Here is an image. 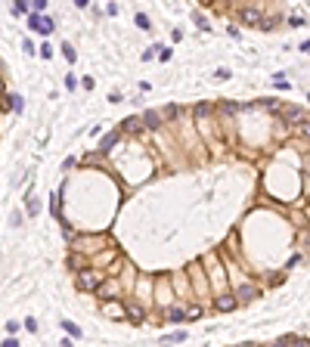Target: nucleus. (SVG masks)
I'll return each mask as SVG.
<instances>
[{"mask_svg":"<svg viewBox=\"0 0 310 347\" xmlns=\"http://www.w3.org/2000/svg\"><path fill=\"white\" fill-rule=\"evenodd\" d=\"M236 298H233V294H220V298H217V310H233L236 307Z\"/></svg>","mask_w":310,"mask_h":347,"instance_id":"nucleus-6","label":"nucleus"},{"mask_svg":"<svg viewBox=\"0 0 310 347\" xmlns=\"http://www.w3.org/2000/svg\"><path fill=\"white\" fill-rule=\"evenodd\" d=\"M78 289H84V292L99 289V273H96V270H81V273H78Z\"/></svg>","mask_w":310,"mask_h":347,"instance_id":"nucleus-1","label":"nucleus"},{"mask_svg":"<svg viewBox=\"0 0 310 347\" xmlns=\"http://www.w3.org/2000/svg\"><path fill=\"white\" fill-rule=\"evenodd\" d=\"M96 292L103 294V298H115V294H118V285H115V282H109V285H99Z\"/></svg>","mask_w":310,"mask_h":347,"instance_id":"nucleus-10","label":"nucleus"},{"mask_svg":"<svg viewBox=\"0 0 310 347\" xmlns=\"http://www.w3.org/2000/svg\"><path fill=\"white\" fill-rule=\"evenodd\" d=\"M208 112H211V106H208V103H199L196 109H192V115H196V118H205Z\"/></svg>","mask_w":310,"mask_h":347,"instance_id":"nucleus-12","label":"nucleus"},{"mask_svg":"<svg viewBox=\"0 0 310 347\" xmlns=\"http://www.w3.org/2000/svg\"><path fill=\"white\" fill-rule=\"evenodd\" d=\"M242 22H245V25H257V22H261V13H257V10H242Z\"/></svg>","mask_w":310,"mask_h":347,"instance_id":"nucleus-8","label":"nucleus"},{"mask_svg":"<svg viewBox=\"0 0 310 347\" xmlns=\"http://www.w3.org/2000/svg\"><path fill=\"white\" fill-rule=\"evenodd\" d=\"M115 140H118V137H115V133H109V137H106L103 143H99V152H109V149L115 146Z\"/></svg>","mask_w":310,"mask_h":347,"instance_id":"nucleus-11","label":"nucleus"},{"mask_svg":"<svg viewBox=\"0 0 310 347\" xmlns=\"http://www.w3.org/2000/svg\"><path fill=\"white\" fill-rule=\"evenodd\" d=\"M28 25H31L35 31H44V35H50V31H53V19H40V16H31Z\"/></svg>","mask_w":310,"mask_h":347,"instance_id":"nucleus-4","label":"nucleus"},{"mask_svg":"<svg viewBox=\"0 0 310 347\" xmlns=\"http://www.w3.org/2000/svg\"><path fill=\"white\" fill-rule=\"evenodd\" d=\"M164 112H167V118H177V115H180V106H167Z\"/></svg>","mask_w":310,"mask_h":347,"instance_id":"nucleus-15","label":"nucleus"},{"mask_svg":"<svg viewBox=\"0 0 310 347\" xmlns=\"http://www.w3.org/2000/svg\"><path fill=\"white\" fill-rule=\"evenodd\" d=\"M295 128H298V133H301V137H310V118H304V121H298Z\"/></svg>","mask_w":310,"mask_h":347,"instance_id":"nucleus-13","label":"nucleus"},{"mask_svg":"<svg viewBox=\"0 0 310 347\" xmlns=\"http://www.w3.org/2000/svg\"><path fill=\"white\" fill-rule=\"evenodd\" d=\"M158 124H162V118H158V112H146V115H143V128H149V130H155Z\"/></svg>","mask_w":310,"mask_h":347,"instance_id":"nucleus-7","label":"nucleus"},{"mask_svg":"<svg viewBox=\"0 0 310 347\" xmlns=\"http://www.w3.org/2000/svg\"><path fill=\"white\" fill-rule=\"evenodd\" d=\"M65 332H72L74 338H78V335H81V329H78V326H72V323H65Z\"/></svg>","mask_w":310,"mask_h":347,"instance_id":"nucleus-16","label":"nucleus"},{"mask_svg":"<svg viewBox=\"0 0 310 347\" xmlns=\"http://www.w3.org/2000/svg\"><path fill=\"white\" fill-rule=\"evenodd\" d=\"M183 316H186V313H183V310H167V319H171V323H180Z\"/></svg>","mask_w":310,"mask_h":347,"instance_id":"nucleus-14","label":"nucleus"},{"mask_svg":"<svg viewBox=\"0 0 310 347\" xmlns=\"http://www.w3.org/2000/svg\"><path fill=\"white\" fill-rule=\"evenodd\" d=\"M137 25H140V28H149V19H146V16H143V13H140V16H137Z\"/></svg>","mask_w":310,"mask_h":347,"instance_id":"nucleus-17","label":"nucleus"},{"mask_svg":"<svg viewBox=\"0 0 310 347\" xmlns=\"http://www.w3.org/2000/svg\"><path fill=\"white\" fill-rule=\"evenodd\" d=\"M289 25H295V28H298V25H304V16H292Z\"/></svg>","mask_w":310,"mask_h":347,"instance_id":"nucleus-18","label":"nucleus"},{"mask_svg":"<svg viewBox=\"0 0 310 347\" xmlns=\"http://www.w3.org/2000/svg\"><path fill=\"white\" fill-rule=\"evenodd\" d=\"M255 294H257V289H255V285H242V289H239V298H236V301H251Z\"/></svg>","mask_w":310,"mask_h":347,"instance_id":"nucleus-9","label":"nucleus"},{"mask_svg":"<svg viewBox=\"0 0 310 347\" xmlns=\"http://www.w3.org/2000/svg\"><path fill=\"white\" fill-rule=\"evenodd\" d=\"M279 115H282V121H286V124H298V121H304V112H301L298 106H282V109H279Z\"/></svg>","mask_w":310,"mask_h":347,"instance_id":"nucleus-2","label":"nucleus"},{"mask_svg":"<svg viewBox=\"0 0 310 347\" xmlns=\"http://www.w3.org/2000/svg\"><path fill=\"white\" fill-rule=\"evenodd\" d=\"M124 313L130 316V323H143V316H146L143 307H137V304H128V307H124Z\"/></svg>","mask_w":310,"mask_h":347,"instance_id":"nucleus-5","label":"nucleus"},{"mask_svg":"<svg viewBox=\"0 0 310 347\" xmlns=\"http://www.w3.org/2000/svg\"><path fill=\"white\" fill-rule=\"evenodd\" d=\"M0 93H3V78H0Z\"/></svg>","mask_w":310,"mask_h":347,"instance_id":"nucleus-19","label":"nucleus"},{"mask_svg":"<svg viewBox=\"0 0 310 347\" xmlns=\"http://www.w3.org/2000/svg\"><path fill=\"white\" fill-rule=\"evenodd\" d=\"M121 130H124V133H140V130H143V118H137V115L124 118V121H121Z\"/></svg>","mask_w":310,"mask_h":347,"instance_id":"nucleus-3","label":"nucleus"}]
</instances>
